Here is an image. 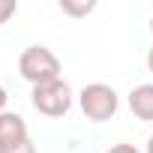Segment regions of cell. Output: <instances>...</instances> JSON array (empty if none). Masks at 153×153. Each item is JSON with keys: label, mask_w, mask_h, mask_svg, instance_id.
Here are the masks:
<instances>
[{"label": "cell", "mask_w": 153, "mask_h": 153, "mask_svg": "<svg viewBox=\"0 0 153 153\" xmlns=\"http://www.w3.org/2000/svg\"><path fill=\"white\" fill-rule=\"evenodd\" d=\"M30 132H27V123L21 114L15 111H0V150H9L21 141H27Z\"/></svg>", "instance_id": "obj_4"}, {"label": "cell", "mask_w": 153, "mask_h": 153, "mask_svg": "<svg viewBox=\"0 0 153 153\" xmlns=\"http://www.w3.org/2000/svg\"><path fill=\"white\" fill-rule=\"evenodd\" d=\"M129 108L138 120H153V84H138L129 90Z\"/></svg>", "instance_id": "obj_5"}, {"label": "cell", "mask_w": 153, "mask_h": 153, "mask_svg": "<svg viewBox=\"0 0 153 153\" xmlns=\"http://www.w3.org/2000/svg\"><path fill=\"white\" fill-rule=\"evenodd\" d=\"M93 6H96V3H90V0H87V3H69V0H60V9H63L66 15H90Z\"/></svg>", "instance_id": "obj_6"}, {"label": "cell", "mask_w": 153, "mask_h": 153, "mask_svg": "<svg viewBox=\"0 0 153 153\" xmlns=\"http://www.w3.org/2000/svg\"><path fill=\"white\" fill-rule=\"evenodd\" d=\"M6 99H9V96H6V87H3V84H0V111H3V108H6Z\"/></svg>", "instance_id": "obj_10"}, {"label": "cell", "mask_w": 153, "mask_h": 153, "mask_svg": "<svg viewBox=\"0 0 153 153\" xmlns=\"http://www.w3.org/2000/svg\"><path fill=\"white\" fill-rule=\"evenodd\" d=\"M147 153H153V135L147 138Z\"/></svg>", "instance_id": "obj_12"}, {"label": "cell", "mask_w": 153, "mask_h": 153, "mask_svg": "<svg viewBox=\"0 0 153 153\" xmlns=\"http://www.w3.org/2000/svg\"><path fill=\"white\" fill-rule=\"evenodd\" d=\"M147 69H150V75H153V48L147 51Z\"/></svg>", "instance_id": "obj_11"}, {"label": "cell", "mask_w": 153, "mask_h": 153, "mask_svg": "<svg viewBox=\"0 0 153 153\" xmlns=\"http://www.w3.org/2000/svg\"><path fill=\"white\" fill-rule=\"evenodd\" d=\"M0 153H36V144L27 138V141H21V144H15V147H9V150H0Z\"/></svg>", "instance_id": "obj_8"}, {"label": "cell", "mask_w": 153, "mask_h": 153, "mask_svg": "<svg viewBox=\"0 0 153 153\" xmlns=\"http://www.w3.org/2000/svg\"><path fill=\"white\" fill-rule=\"evenodd\" d=\"M72 87L63 81V78H57V81H48V84H39V87H33V93H30V102H33V108L39 111V114H45V117H63L69 108H72Z\"/></svg>", "instance_id": "obj_3"}, {"label": "cell", "mask_w": 153, "mask_h": 153, "mask_svg": "<svg viewBox=\"0 0 153 153\" xmlns=\"http://www.w3.org/2000/svg\"><path fill=\"white\" fill-rule=\"evenodd\" d=\"M78 105H81V111H84L87 120L105 123V120H111V117L117 114L120 99H117V90H114V87L96 81V84H87V87L78 93Z\"/></svg>", "instance_id": "obj_2"}, {"label": "cell", "mask_w": 153, "mask_h": 153, "mask_svg": "<svg viewBox=\"0 0 153 153\" xmlns=\"http://www.w3.org/2000/svg\"><path fill=\"white\" fill-rule=\"evenodd\" d=\"M108 153H138V147L135 144H114Z\"/></svg>", "instance_id": "obj_9"}, {"label": "cell", "mask_w": 153, "mask_h": 153, "mask_svg": "<svg viewBox=\"0 0 153 153\" xmlns=\"http://www.w3.org/2000/svg\"><path fill=\"white\" fill-rule=\"evenodd\" d=\"M15 9H18L15 0H0V24H6V21L15 15Z\"/></svg>", "instance_id": "obj_7"}, {"label": "cell", "mask_w": 153, "mask_h": 153, "mask_svg": "<svg viewBox=\"0 0 153 153\" xmlns=\"http://www.w3.org/2000/svg\"><path fill=\"white\" fill-rule=\"evenodd\" d=\"M150 30H153V18H150Z\"/></svg>", "instance_id": "obj_13"}, {"label": "cell", "mask_w": 153, "mask_h": 153, "mask_svg": "<svg viewBox=\"0 0 153 153\" xmlns=\"http://www.w3.org/2000/svg\"><path fill=\"white\" fill-rule=\"evenodd\" d=\"M18 72H21L24 81H30L33 87H39V84H48V81L60 78V60H57V54L51 48L30 45L18 57Z\"/></svg>", "instance_id": "obj_1"}]
</instances>
